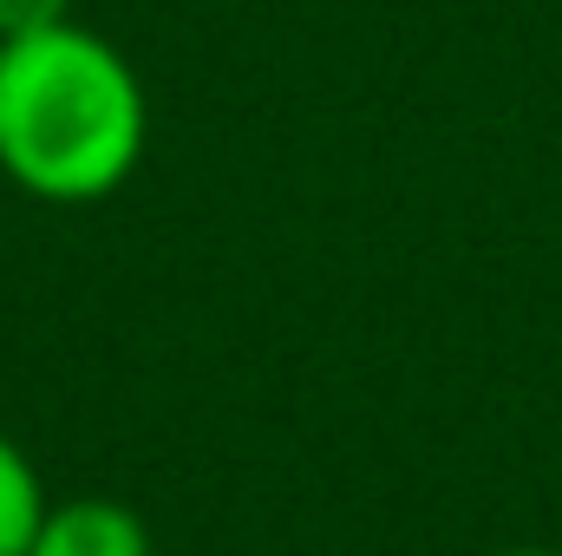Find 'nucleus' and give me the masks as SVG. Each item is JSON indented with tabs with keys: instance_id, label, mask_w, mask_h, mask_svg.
<instances>
[{
	"instance_id": "nucleus-1",
	"label": "nucleus",
	"mask_w": 562,
	"mask_h": 556,
	"mask_svg": "<svg viewBox=\"0 0 562 556\" xmlns=\"http://www.w3.org/2000/svg\"><path fill=\"white\" fill-rule=\"evenodd\" d=\"M150 105L132 59L66 20L26 40H0V170L40 203H99L132 184Z\"/></svg>"
},
{
	"instance_id": "nucleus-2",
	"label": "nucleus",
	"mask_w": 562,
	"mask_h": 556,
	"mask_svg": "<svg viewBox=\"0 0 562 556\" xmlns=\"http://www.w3.org/2000/svg\"><path fill=\"white\" fill-rule=\"evenodd\" d=\"M26 556H150V524L119 498H66L46 511Z\"/></svg>"
},
{
	"instance_id": "nucleus-3",
	"label": "nucleus",
	"mask_w": 562,
	"mask_h": 556,
	"mask_svg": "<svg viewBox=\"0 0 562 556\" xmlns=\"http://www.w3.org/2000/svg\"><path fill=\"white\" fill-rule=\"evenodd\" d=\"M46 485L33 471V458L0 432V556H26L33 551V531L46 524Z\"/></svg>"
},
{
	"instance_id": "nucleus-4",
	"label": "nucleus",
	"mask_w": 562,
	"mask_h": 556,
	"mask_svg": "<svg viewBox=\"0 0 562 556\" xmlns=\"http://www.w3.org/2000/svg\"><path fill=\"white\" fill-rule=\"evenodd\" d=\"M66 20H72V0H0V40H26Z\"/></svg>"
},
{
	"instance_id": "nucleus-5",
	"label": "nucleus",
	"mask_w": 562,
	"mask_h": 556,
	"mask_svg": "<svg viewBox=\"0 0 562 556\" xmlns=\"http://www.w3.org/2000/svg\"><path fill=\"white\" fill-rule=\"evenodd\" d=\"M497 556H562V551H497Z\"/></svg>"
}]
</instances>
